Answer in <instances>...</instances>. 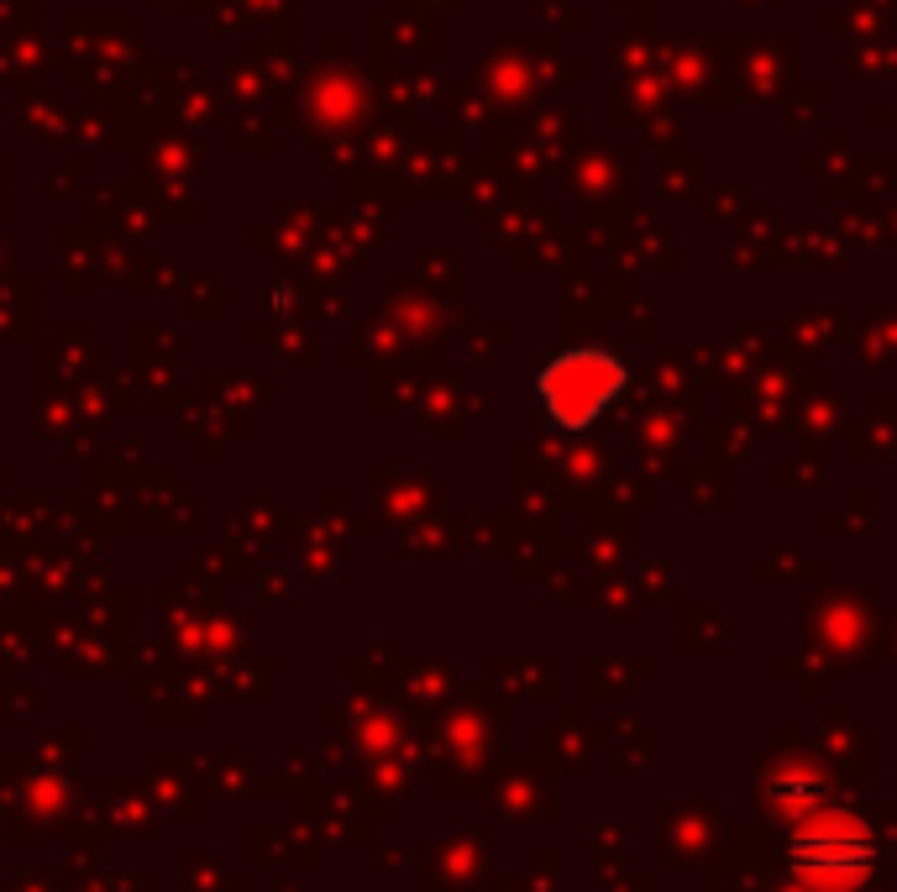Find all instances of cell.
<instances>
[{
  "mask_svg": "<svg viewBox=\"0 0 897 892\" xmlns=\"http://www.w3.org/2000/svg\"><path fill=\"white\" fill-rule=\"evenodd\" d=\"M630 388V362L609 347H572L557 352L536 373V399L546 420L568 436L594 431L598 420L620 405V394Z\"/></svg>",
  "mask_w": 897,
  "mask_h": 892,
  "instance_id": "cell-2",
  "label": "cell"
},
{
  "mask_svg": "<svg viewBox=\"0 0 897 892\" xmlns=\"http://www.w3.org/2000/svg\"><path fill=\"white\" fill-rule=\"evenodd\" d=\"M876 862H882L876 834H871L856 814L835 808V803H813V814L787 834V866H793V877H803L813 892L867 888Z\"/></svg>",
  "mask_w": 897,
  "mask_h": 892,
  "instance_id": "cell-1",
  "label": "cell"
}]
</instances>
